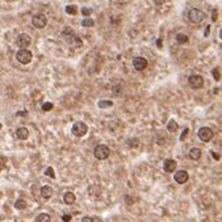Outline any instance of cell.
Wrapping results in <instances>:
<instances>
[{
    "label": "cell",
    "mask_w": 222,
    "mask_h": 222,
    "mask_svg": "<svg viewBox=\"0 0 222 222\" xmlns=\"http://www.w3.org/2000/svg\"><path fill=\"white\" fill-rule=\"evenodd\" d=\"M94 154H95V156H96L97 159L103 161V159H106L109 156L111 150H109V147L106 145H97L96 147H95V150H94Z\"/></svg>",
    "instance_id": "6da1fadb"
},
{
    "label": "cell",
    "mask_w": 222,
    "mask_h": 222,
    "mask_svg": "<svg viewBox=\"0 0 222 222\" xmlns=\"http://www.w3.org/2000/svg\"><path fill=\"white\" fill-rule=\"evenodd\" d=\"M204 17H205L204 12L197 9V8H193V9H191L189 12H188V19H189V21L192 22V24H198V22H201L204 20Z\"/></svg>",
    "instance_id": "7a4b0ae2"
},
{
    "label": "cell",
    "mask_w": 222,
    "mask_h": 222,
    "mask_svg": "<svg viewBox=\"0 0 222 222\" xmlns=\"http://www.w3.org/2000/svg\"><path fill=\"white\" fill-rule=\"evenodd\" d=\"M72 134L74 136H76V137H83V136H86L87 134V131H88V126L86 125L84 122H81V121H78V122H75L74 125H72Z\"/></svg>",
    "instance_id": "3957f363"
},
{
    "label": "cell",
    "mask_w": 222,
    "mask_h": 222,
    "mask_svg": "<svg viewBox=\"0 0 222 222\" xmlns=\"http://www.w3.org/2000/svg\"><path fill=\"white\" fill-rule=\"evenodd\" d=\"M16 58H17V61L20 62V63H22V64H28V63H30V61H32L33 54L29 51V50H26V49H21L20 51H17V54H16Z\"/></svg>",
    "instance_id": "277c9868"
},
{
    "label": "cell",
    "mask_w": 222,
    "mask_h": 222,
    "mask_svg": "<svg viewBox=\"0 0 222 222\" xmlns=\"http://www.w3.org/2000/svg\"><path fill=\"white\" fill-rule=\"evenodd\" d=\"M32 24L34 28H37V29H42V28L46 26L47 24V19L45 15H42V13H38V15H34L32 19Z\"/></svg>",
    "instance_id": "5b68a950"
},
{
    "label": "cell",
    "mask_w": 222,
    "mask_h": 222,
    "mask_svg": "<svg viewBox=\"0 0 222 222\" xmlns=\"http://www.w3.org/2000/svg\"><path fill=\"white\" fill-rule=\"evenodd\" d=\"M213 136H214L213 130L210 128H206V126H204V128H201L200 130H198V138H200L202 142H209L210 139L213 138Z\"/></svg>",
    "instance_id": "8992f818"
},
{
    "label": "cell",
    "mask_w": 222,
    "mask_h": 222,
    "mask_svg": "<svg viewBox=\"0 0 222 222\" xmlns=\"http://www.w3.org/2000/svg\"><path fill=\"white\" fill-rule=\"evenodd\" d=\"M30 44H32V38H30L29 34L22 33V34H20L17 37V45L21 47V49H26Z\"/></svg>",
    "instance_id": "52a82bcc"
},
{
    "label": "cell",
    "mask_w": 222,
    "mask_h": 222,
    "mask_svg": "<svg viewBox=\"0 0 222 222\" xmlns=\"http://www.w3.org/2000/svg\"><path fill=\"white\" fill-rule=\"evenodd\" d=\"M189 86L195 89L201 88V87L204 86V79H202V76H200V75H192V76H189Z\"/></svg>",
    "instance_id": "ba28073f"
},
{
    "label": "cell",
    "mask_w": 222,
    "mask_h": 222,
    "mask_svg": "<svg viewBox=\"0 0 222 222\" xmlns=\"http://www.w3.org/2000/svg\"><path fill=\"white\" fill-rule=\"evenodd\" d=\"M133 66L137 71H143V70L147 67V61L143 57H136L133 59Z\"/></svg>",
    "instance_id": "9c48e42d"
},
{
    "label": "cell",
    "mask_w": 222,
    "mask_h": 222,
    "mask_svg": "<svg viewBox=\"0 0 222 222\" xmlns=\"http://www.w3.org/2000/svg\"><path fill=\"white\" fill-rule=\"evenodd\" d=\"M188 179H189V175H188L187 171H178V172L175 173V181L179 183V184H184V183L188 181Z\"/></svg>",
    "instance_id": "30bf717a"
},
{
    "label": "cell",
    "mask_w": 222,
    "mask_h": 222,
    "mask_svg": "<svg viewBox=\"0 0 222 222\" xmlns=\"http://www.w3.org/2000/svg\"><path fill=\"white\" fill-rule=\"evenodd\" d=\"M163 168H164L166 172H173L176 168V162L173 159H166L163 163Z\"/></svg>",
    "instance_id": "8fae6325"
},
{
    "label": "cell",
    "mask_w": 222,
    "mask_h": 222,
    "mask_svg": "<svg viewBox=\"0 0 222 222\" xmlns=\"http://www.w3.org/2000/svg\"><path fill=\"white\" fill-rule=\"evenodd\" d=\"M41 196L44 198H50L53 196V188L49 187V185H44L41 188Z\"/></svg>",
    "instance_id": "7c38bea8"
},
{
    "label": "cell",
    "mask_w": 222,
    "mask_h": 222,
    "mask_svg": "<svg viewBox=\"0 0 222 222\" xmlns=\"http://www.w3.org/2000/svg\"><path fill=\"white\" fill-rule=\"evenodd\" d=\"M16 136H17V138H20V139H26L28 137H29V131H28L26 128H17Z\"/></svg>",
    "instance_id": "4fadbf2b"
},
{
    "label": "cell",
    "mask_w": 222,
    "mask_h": 222,
    "mask_svg": "<svg viewBox=\"0 0 222 222\" xmlns=\"http://www.w3.org/2000/svg\"><path fill=\"white\" fill-rule=\"evenodd\" d=\"M189 158L193 159V161H198V159L201 158V150H200V148H197V147L191 148V151H189Z\"/></svg>",
    "instance_id": "5bb4252c"
},
{
    "label": "cell",
    "mask_w": 222,
    "mask_h": 222,
    "mask_svg": "<svg viewBox=\"0 0 222 222\" xmlns=\"http://www.w3.org/2000/svg\"><path fill=\"white\" fill-rule=\"evenodd\" d=\"M63 200H64V202H66L67 205L74 204L75 202V195L72 192H66L64 193V196H63Z\"/></svg>",
    "instance_id": "9a60e30c"
},
{
    "label": "cell",
    "mask_w": 222,
    "mask_h": 222,
    "mask_svg": "<svg viewBox=\"0 0 222 222\" xmlns=\"http://www.w3.org/2000/svg\"><path fill=\"white\" fill-rule=\"evenodd\" d=\"M62 36H63L66 40H70V41H71L72 37H74L75 34H74V30H72L71 28L67 26V28H64V29H63V32H62Z\"/></svg>",
    "instance_id": "2e32d148"
},
{
    "label": "cell",
    "mask_w": 222,
    "mask_h": 222,
    "mask_svg": "<svg viewBox=\"0 0 222 222\" xmlns=\"http://www.w3.org/2000/svg\"><path fill=\"white\" fill-rule=\"evenodd\" d=\"M178 129H179V125H178V122H176L175 120H171V121H168V123H167V130L170 131V133H175Z\"/></svg>",
    "instance_id": "e0dca14e"
},
{
    "label": "cell",
    "mask_w": 222,
    "mask_h": 222,
    "mask_svg": "<svg viewBox=\"0 0 222 222\" xmlns=\"http://www.w3.org/2000/svg\"><path fill=\"white\" fill-rule=\"evenodd\" d=\"M99 108H101V109H105V108H111L112 105H113V101H111V100H101V101H99Z\"/></svg>",
    "instance_id": "ac0fdd59"
},
{
    "label": "cell",
    "mask_w": 222,
    "mask_h": 222,
    "mask_svg": "<svg viewBox=\"0 0 222 222\" xmlns=\"http://www.w3.org/2000/svg\"><path fill=\"white\" fill-rule=\"evenodd\" d=\"M50 221H51V218H50V216L46 214V213H41L37 217V222H50Z\"/></svg>",
    "instance_id": "d6986e66"
},
{
    "label": "cell",
    "mask_w": 222,
    "mask_h": 222,
    "mask_svg": "<svg viewBox=\"0 0 222 222\" xmlns=\"http://www.w3.org/2000/svg\"><path fill=\"white\" fill-rule=\"evenodd\" d=\"M15 208H16V209H20V210L25 209V208H26V201L22 200V198H20V200H17V201L15 202Z\"/></svg>",
    "instance_id": "ffe728a7"
},
{
    "label": "cell",
    "mask_w": 222,
    "mask_h": 222,
    "mask_svg": "<svg viewBox=\"0 0 222 222\" xmlns=\"http://www.w3.org/2000/svg\"><path fill=\"white\" fill-rule=\"evenodd\" d=\"M70 42H71V44L74 45L75 47H80L81 45H83V41H81V38L78 37V36H74V37H72V40L70 41Z\"/></svg>",
    "instance_id": "44dd1931"
},
{
    "label": "cell",
    "mask_w": 222,
    "mask_h": 222,
    "mask_svg": "<svg viewBox=\"0 0 222 222\" xmlns=\"http://www.w3.org/2000/svg\"><path fill=\"white\" fill-rule=\"evenodd\" d=\"M176 41H178V44H187L188 42V36H185V34H183V33H180V34H178L176 36Z\"/></svg>",
    "instance_id": "7402d4cb"
},
{
    "label": "cell",
    "mask_w": 222,
    "mask_h": 222,
    "mask_svg": "<svg viewBox=\"0 0 222 222\" xmlns=\"http://www.w3.org/2000/svg\"><path fill=\"white\" fill-rule=\"evenodd\" d=\"M81 25H83L84 28H91L95 25V21L92 20V19H84V20L81 21Z\"/></svg>",
    "instance_id": "603a6c76"
},
{
    "label": "cell",
    "mask_w": 222,
    "mask_h": 222,
    "mask_svg": "<svg viewBox=\"0 0 222 222\" xmlns=\"http://www.w3.org/2000/svg\"><path fill=\"white\" fill-rule=\"evenodd\" d=\"M139 145V139L138 138H130V139H129V141H128V146H129V147H137V146H138Z\"/></svg>",
    "instance_id": "cb8c5ba5"
},
{
    "label": "cell",
    "mask_w": 222,
    "mask_h": 222,
    "mask_svg": "<svg viewBox=\"0 0 222 222\" xmlns=\"http://www.w3.org/2000/svg\"><path fill=\"white\" fill-rule=\"evenodd\" d=\"M66 12L69 13V15H76V12H78V9H76V7L75 5H67L66 7Z\"/></svg>",
    "instance_id": "d4e9b609"
},
{
    "label": "cell",
    "mask_w": 222,
    "mask_h": 222,
    "mask_svg": "<svg viewBox=\"0 0 222 222\" xmlns=\"http://www.w3.org/2000/svg\"><path fill=\"white\" fill-rule=\"evenodd\" d=\"M53 103H45L44 105H42V111L44 112H49V111H51L53 109Z\"/></svg>",
    "instance_id": "484cf974"
},
{
    "label": "cell",
    "mask_w": 222,
    "mask_h": 222,
    "mask_svg": "<svg viewBox=\"0 0 222 222\" xmlns=\"http://www.w3.org/2000/svg\"><path fill=\"white\" fill-rule=\"evenodd\" d=\"M45 175L50 176V178H53V179H54V178H55V173H54V170H53V168H51V167H47V168H46V171H45Z\"/></svg>",
    "instance_id": "4316f807"
},
{
    "label": "cell",
    "mask_w": 222,
    "mask_h": 222,
    "mask_svg": "<svg viewBox=\"0 0 222 222\" xmlns=\"http://www.w3.org/2000/svg\"><path fill=\"white\" fill-rule=\"evenodd\" d=\"M212 74H213V76H214L216 80H220V79H221V71H220V70L214 69V70L212 71Z\"/></svg>",
    "instance_id": "83f0119b"
},
{
    "label": "cell",
    "mask_w": 222,
    "mask_h": 222,
    "mask_svg": "<svg viewBox=\"0 0 222 222\" xmlns=\"http://www.w3.org/2000/svg\"><path fill=\"white\" fill-rule=\"evenodd\" d=\"M91 13H92V9H91V8H81V15L89 16Z\"/></svg>",
    "instance_id": "f1b7e54d"
},
{
    "label": "cell",
    "mask_w": 222,
    "mask_h": 222,
    "mask_svg": "<svg viewBox=\"0 0 222 222\" xmlns=\"http://www.w3.org/2000/svg\"><path fill=\"white\" fill-rule=\"evenodd\" d=\"M218 17V13H217V9H213L212 11V21H216Z\"/></svg>",
    "instance_id": "f546056e"
},
{
    "label": "cell",
    "mask_w": 222,
    "mask_h": 222,
    "mask_svg": "<svg viewBox=\"0 0 222 222\" xmlns=\"http://www.w3.org/2000/svg\"><path fill=\"white\" fill-rule=\"evenodd\" d=\"M62 220H63V222H70L71 221V216L70 214H63L62 216Z\"/></svg>",
    "instance_id": "4dcf8cb0"
},
{
    "label": "cell",
    "mask_w": 222,
    "mask_h": 222,
    "mask_svg": "<svg viewBox=\"0 0 222 222\" xmlns=\"http://www.w3.org/2000/svg\"><path fill=\"white\" fill-rule=\"evenodd\" d=\"M188 131H189V130H188V129H184V131H183V133H181V136H180V141H184V139H185V137L188 136Z\"/></svg>",
    "instance_id": "1f68e13d"
},
{
    "label": "cell",
    "mask_w": 222,
    "mask_h": 222,
    "mask_svg": "<svg viewBox=\"0 0 222 222\" xmlns=\"http://www.w3.org/2000/svg\"><path fill=\"white\" fill-rule=\"evenodd\" d=\"M153 1H154V4L155 5H162V4H164L166 0H153Z\"/></svg>",
    "instance_id": "d6a6232c"
},
{
    "label": "cell",
    "mask_w": 222,
    "mask_h": 222,
    "mask_svg": "<svg viewBox=\"0 0 222 222\" xmlns=\"http://www.w3.org/2000/svg\"><path fill=\"white\" fill-rule=\"evenodd\" d=\"M81 222H94V218H91V217H83Z\"/></svg>",
    "instance_id": "836d02e7"
},
{
    "label": "cell",
    "mask_w": 222,
    "mask_h": 222,
    "mask_svg": "<svg viewBox=\"0 0 222 222\" xmlns=\"http://www.w3.org/2000/svg\"><path fill=\"white\" fill-rule=\"evenodd\" d=\"M28 114V111H20L17 112V116H26Z\"/></svg>",
    "instance_id": "e575fe53"
},
{
    "label": "cell",
    "mask_w": 222,
    "mask_h": 222,
    "mask_svg": "<svg viewBox=\"0 0 222 222\" xmlns=\"http://www.w3.org/2000/svg\"><path fill=\"white\" fill-rule=\"evenodd\" d=\"M209 32H210V26L208 25L206 26V29H205V36H209Z\"/></svg>",
    "instance_id": "d590c367"
},
{
    "label": "cell",
    "mask_w": 222,
    "mask_h": 222,
    "mask_svg": "<svg viewBox=\"0 0 222 222\" xmlns=\"http://www.w3.org/2000/svg\"><path fill=\"white\" fill-rule=\"evenodd\" d=\"M158 143H159V145H163V143H166V139H164V138H159Z\"/></svg>",
    "instance_id": "8d00e7d4"
},
{
    "label": "cell",
    "mask_w": 222,
    "mask_h": 222,
    "mask_svg": "<svg viewBox=\"0 0 222 222\" xmlns=\"http://www.w3.org/2000/svg\"><path fill=\"white\" fill-rule=\"evenodd\" d=\"M212 155H213V158H214V159H220V155H218V154L212 153Z\"/></svg>",
    "instance_id": "74e56055"
},
{
    "label": "cell",
    "mask_w": 222,
    "mask_h": 222,
    "mask_svg": "<svg viewBox=\"0 0 222 222\" xmlns=\"http://www.w3.org/2000/svg\"><path fill=\"white\" fill-rule=\"evenodd\" d=\"M156 45H158V47H162V41L158 40V41H156Z\"/></svg>",
    "instance_id": "f35d334b"
},
{
    "label": "cell",
    "mask_w": 222,
    "mask_h": 222,
    "mask_svg": "<svg viewBox=\"0 0 222 222\" xmlns=\"http://www.w3.org/2000/svg\"><path fill=\"white\" fill-rule=\"evenodd\" d=\"M220 37H221V40H222V29H221V32H220Z\"/></svg>",
    "instance_id": "ab89813d"
},
{
    "label": "cell",
    "mask_w": 222,
    "mask_h": 222,
    "mask_svg": "<svg viewBox=\"0 0 222 222\" xmlns=\"http://www.w3.org/2000/svg\"><path fill=\"white\" fill-rule=\"evenodd\" d=\"M7 1H15V0H7Z\"/></svg>",
    "instance_id": "60d3db41"
},
{
    "label": "cell",
    "mask_w": 222,
    "mask_h": 222,
    "mask_svg": "<svg viewBox=\"0 0 222 222\" xmlns=\"http://www.w3.org/2000/svg\"><path fill=\"white\" fill-rule=\"evenodd\" d=\"M0 126H1V125H0Z\"/></svg>",
    "instance_id": "b9f144b4"
}]
</instances>
